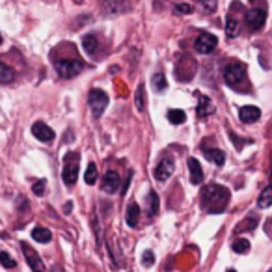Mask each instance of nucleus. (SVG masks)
Here are the masks:
<instances>
[{"label":"nucleus","mask_w":272,"mask_h":272,"mask_svg":"<svg viewBox=\"0 0 272 272\" xmlns=\"http://www.w3.org/2000/svg\"><path fill=\"white\" fill-rule=\"evenodd\" d=\"M229 203V190L222 185H207L201 190V207L209 215H220Z\"/></svg>","instance_id":"obj_1"},{"label":"nucleus","mask_w":272,"mask_h":272,"mask_svg":"<svg viewBox=\"0 0 272 272\" xmlns=\"http://www.w3.org/2000/svg\"><path fill=\"white\" fill-rule=\"evenodd\" d=\"M54 69H56V73L62 79H73V77H77L79 73H82L84 64H82L80 60L62 58V60H58L56 64H54Z\"/></svg>","instance_id":"obj_2"},{"label":"nucleus","mask_w":272,"mask_h":272,"mask_svg":"<svg viewBox=\"0 0 272 272\" xmlns=\"http://www.w3.org/2000/svg\"><path fill=\"white\" fill-rule=\"evenodd\" d=\"M79 155L77 153H67L65 157V166L62 172V179L67 186H73L79 179Z\"/></svg>","instance_id":"obj_3"},{"label":"nucleus","mask_w":272,"mask_h":272,"mask_svg":"<svg viewBox=\"0 0 272 272\" xmlns=\"http://www.w3.org/2000/svg\"><path fill=\"white\" fill-rule=\"evenodd\" d=\"M88 105H90L92 114L95 118H99V116H103L105 108L108 107V95L103 90H99V88H93L90 95H88Z\"/></svg>","instance_id":"obj_4"},{"label":"nucleus","mask_w":272,"mask_h":272,"mask_svg":"<svg viewBox=\"0 0 272 272\" xmlns=\"http://www.w3.org/2000/svg\"><path fill=\"white\" fill-rule=\"evenodd\" d=\"M246 79V67L243 64H229L224 69V80L231 88H239V84Z\"/></svg>","instance_id":"obj_5"},{"label":"nucleus","mask_w":272,"mask_h":272,"mask_svg":"<svg viewBox=\"0 0 272 272\" xmlns=\"http://www.w3.org/2000/svg\"><path fill=\"white\" fill-rule=\"evenodd\" d=\"M21 250H22V256L26 259V263L28 267L32 269L34 272H45V263L41 256L37 254L32 246H28V243H21Z\"/></svg>","instance_id":"obj_6"},{"label":"nucleus","mask_w":272,"mask_h":272,"mask_svg":"<svg viewBox=\"0 0 272 272\" xmlns=\"http://www.w3.org/2000/svg\"><path fill=\"white\" fill-rule=\"evenodd\" d=\"M216 45H218V39L216 36L213 34H200L198 39H196V43H194V49L198 50L200 54H209V52H213L216 49Z\"/></svg>","instance_id":"obj_7"},{"label":"nucleus","mask_w":272,"mask_h":272,"mask_svg":"<svg viewBox=\"0 0 272 272\" xmlns=\"http://www.w3.org/2000/svg\"><path fill=\"white\" fill-rule=\"evenodd\" d=\"M173 170H175V166H173V160L170 157H164L157 164V168H155L153 175H155V179H157V181L164 183V181L170 179V175L173 173Z\"/></svg>","instance_id":"obj_8"},{"label":"nucleus","mask_w":272,"mask_h":272,"mask_svg":"<svg viewBox=\"0 0 272 272\" xmlns=\"http://www.w3.org/2000/svg\"><path fill=\"white\" fill-rule=\"evenodd\" d=\"M244 21H246V24H248L250 30H261L267 21L265 9H250V11L246 13V17H244Z\"/></svg>","instance_id":"obj_9"},{"label":"nucleus","mask_w":272,"mask_h":272,"mask_svg":"<svg viewBox=\"0 0 272 272\" xmlns=\"http://www.w3.org/2000/svg\"><path fill=\"white\" fill-rule=\"evenodd\" d=\"M32 135L36 136L39 142H45V143H50L52 140H54V136H56V133L50 129L49 125H45V123L37 122L32 125Z\"/></svg>","instance_id":"obj_10"},{"label":"nucleus","mask_w":272,"mask_h":272,"mask_svg":"<svg viewBox=\"0 0 272 272\" xmlns=\"http://www.w3.org/2000/svg\"><path fill=\"white\" fill-rule=\"evenodd\" d=\"M118 188H120V175L110 170V172H107L105 177H103V190L107 194H114L118 192Z\"/></svg>","instance_id":"obj_11"},{"label":"nucleus","mask_w":272,"mask_h":272,"mask_svg":"<svg viewBox=\"0 0 272 272\" xmlns=\"http://www.w3.org/2000/svg\"><path fill=\"white\" fill-rule=\"evenodd\" d=\"M188 170H190V183L192 185H201L203 183V170H201V164L198 162V158H188Z\"/></svg>","instance_id":"obj_12"},{"label":"nucleus","mask_w":272,"mask_h":272,"mask_svg":"<svg viewBox=\"0 0 272 272\" xmlns=\"http://www.w3.org/2000/svg\"><path fill=\"white\" fill-rule=\"evenodd\" d=\"M259 116H261V110H259L258 107H243L239 110V118H241V122L243 123L258 122Z\"/></svg>","instance_id":"obj_13"},{"label":"nucleus","mask_w":272,"mask_h":272,"mask_svg":"<svg viewBox=\"0 0 272 272\" xmlns=\"http://www.w3.org/2000/svg\"><path fill=\"white\" fill-rule=\"evenodd\" d=\"M138 220H140V207H138V203H129L127 205V213H125V222L129 228H136L138 226Z\"/></svg>","instance_id":"obj_14"},{"label":"nucleus","mask_w":272,"mask_h":272,"mask_svg":"<svg viewBox=\"0 0 272 272\" xmlns=\"http://www.w3.org/2000/svg\"><path fill=\"white\" fill-rule=\"evenodd\" d=\"M32 239L37 241V243H50V239H52V233H50V229L47 228H41V226H37V228L32 229Z\"/></svg>","instance_id":"obj_15"},{"label":"nucleus","mask_w":272,"mask_h":272,"mask_svg":"<svg viewBox=\"0 0 272 272\" xmlns=\"http://www.w3.org/2000/svg\"><path fill=\"white\" fill-rule=\"evenodd\" d=\"M198 97H200L198 116H200V118H205V116L213 114V103H211V99H209L207 95H200V93H198Z\"/></svg>","instance_id":"obj_16"},{"label":"nucleus","mask_w":272,"mask_h":272,"mask_svg":"<svg viewBox=\"0 0 272 272\" xmlns=\"http://www.w3.org/2000/svg\"><path fill=\"white\" fill-rule=\"evenodd\" d=\"M205 157L216 166H222L226 162V153L222 149H205Z\"/></svg>","instance_id":"obj_17"},{"label":"nucleus","mask_w":272,"mask_h":272,"mask_svg":"<svg viewBox=\"0 0 272 272\" xmlns=\"http://www.w3.org/2000/svg\"><path fill=\"white\" fill-rule=\"evenodd\" d=\"M168 122L173 123V125H181V123L186 122V114L183 112V110L172 108V110H168Z\"/></svg>","instance_id":"obj_18"},{"label":"nucleus","mask_w":272,"mask_h":272,"mask_svg":"<svg viewBox=\"0 0 272 272\" xmlns=\"http://www.w3.org/2000/svg\"><path fill=\"white\" fill-rule=\"evenodd\" d=\"M258 205L261 209H267L272 205V185L267 186L265 190L261 192V196H259V200H258Z\"/></svg>","instance_id":"obj_19"},{"label":"nucleus","mask_w":272,"mask_h":272,"mask_svg":"<svg viewBox=\"0 0 272 272\" xmlns=\"http://www.w3.org/2000/svg\"><path fill=\"white\" fill-rule=\"evenodd\" d=\"M13 79H15L13 69H9L6 64L0 62V84H9Z\"/></svg>","instance_id":"obj_20"},{"label":"nucleus","mask_w":272,"mask_h":272,"mask_svg":"<svg viewBox=\"0 0 272 272\" xmlns=\"http://www.w3.org/2000/svg\"><path fill=\"white\" fill-rule=\"evenodd\" d=\"M82 47H84V50H86L88 54H95V50L99 47V41H97V37L90 34V36H86L82 39Z\"/></svg>","instance_id":"obj_21"},{"label":"nucleus","mask_w":272,"mask_h":272,"mask_svg":"<svg viewBox=\"0 0 272 272\" xmlns=\"http://www.w3.org/2000/svg\"><path fill=\"white\" fill-rule=\"evenodd\" d=\"M143 90H145V86H143V84H138V88H136V93H135L136 110H140V112H143V110H145V103H143L145 95H143Z\"/></svg>","instance_id":"obj_22"},{"label":"nucleus","mask_w":272,"mask_h":272,"mask_svg":"<svg viewBox=\"0 0 272 272\" xmlns=\"http://www.w3.org/2000/svg\"><path fill=\"white\" fill-rule=\"evenodd\" d=\"M153 88H155V92H164L166 88H168L166 77L162 75V73H157V75H153Z\"/></svg>","instance_id":"obj_23"},{"label":"nucleus","mask_w":272,"mask_h":272,"mask_svg":"<svg viewBox=\"0 0 272 272\" xmlns=\"http://www.w3.org/2000/svg\"><path fill=\"white\" fill-rule=\"evenodd\" d=\"M84 181H86V185H95L97 183V166L90 162L88 164V170H86V175H84Z\"/></svg>","instance_id":"obj_24"},{"label":"nucleus","mask_w":272,"mask_h":272,"mask_svg":"<svg viewBox=\"0 0 272 272\" xmlns=\"http://www.w3.org/2000/svg\"><path fill=\"white\" fill-rule=\"evenodd\" d=\"M231 248L235 254H246V252H250V243L246 239H237L235 243L231 244Z\"/></svg>","instance_id":"obj_25"},{"label":"nucleus","mask_w":272,"mask_h":272,"mask_svg":"<svg viewBox=\"0 0 272 272\" xmlns=\"http://www.w3.org/2000/svg\"><path fill=\"white\" fill-rule=\"evenodd\" d=\"M0 265L4 267V269H15V259H11V256L7 254V252H0Z\"/></svg>","instance_id":"obj_26"},{"label":"nucleus","mask_w":272,"mask_h":272,"mask_svg":"<svg viewBox=\"0 0 272 272\" xmlns=\"http://www.w3.org/2000/svg\"><path fill=\"white\" fill-rule=\"evenodd\" d=\"M158 213V196L155 190H151L149 192V215L155 216Z\"/></svg>","instance_id":"obj_27"},{"label":"nucleus","mask_w":272,"mask_h":272,"mask_svg":"<svg viewBox=\"0 0 272 272\" xmlns=\"http://www.w3.org/2000/svg\"><path fill=\"white\" fill-rule=\"evenodd\" d=\"M237 32H239V22L229 17L228 22H226V34H228V37H235Z\"/></svg>","instance_id":"obj_28"},{"label":"nucleus","mask_w":272,"mask_h":272,"mask_svg":"<svg viewBox=\"0 0 272 272\" xmlns=\"http://www.w3.org/2000/svg\"><path fill=\"white\" fill-rule=\"evenodd\" d=\"M256 224H258V220H256V218H248V220H244L243 224H239L235 231H250V229L256 228Z\"/></svg>","instance_id":"obj_29"},{"label":"nucleus","mask_w":272,"mask_h":272,"mask_svg":"<svg viewBox=\"0 0 272 272\" xmlns=\"http://www.w3.org/2000/svg\"><path fill=\"white\" fill-rule=\"evenodd\" d=\"M45 190H47V181H36L34 186H32V192L36 196H43Z\"/></svg>","instance_id":"obj_30"},{"label":"nucleus","mask_w":272,"mask_h":272,"mask_svg":"<svg viewBox=\"0 0 272 272\" xmlns=\"http://www.w3.org/2000/svg\"><path fill=\"white\" fill-rule=\"evenodd\" d=\"M142 265L143 267H147V269H149V267H153L155 265V254H153V252H145V254H143V259H142Z\"/></svg>","instance_id":"obj_31"},{"label":"nucleus","mask_w":272,"mask_h":272,"mask_svg":"<svg viewBox=\"0 0 272 272\" xmlns=\"http://www.w3.org/2000/svg\"><path fill=\"white\" fill-rule=\"evenodd\" d=\"M192 11H194V7L190 6V4H177V6H175V13L188 15V13H192Z\"/></svg>","instance_id":"obj_32"},{"label":"nucleus","mask_w":272,"mask_h":272,"mask_svg":"<svg viewBox=\"0 0 272 272\" xmlns=\"http://www.w3.org/2000/svg\"><path fill=\"white\" fill-rule=\"evenodd\" d=\"M201 6L205 7L207 11H215V9H216V0H201Z\"/></svg>","instance_id":"obj_33"},{"label":"nucleus","mask_w":272,"mask_h":272,"mask_svg":"<svg viewBox=\"0 0 272 272\" xmlns=\"http://www.w3.org/2000/svg\"><path fill=\"white\" fill-rule=\"evenodd\" d=\"M129 183H131V173L127 175V179H125V183H123V188H122V194L127 192V188H129Z\"/></svg>","instance_id":"obj_34"},{"label":"nucleus","mask_w":272,"mask_h":272,"mask_svg":"<svg viewBox=\"0 0 272 272\" xmlns=\"http://www.w3.org/2000/svg\"><path fill=\"white\" fill-rule=\"evenodd\" d=\"M0 43H2V36H0Z\"/></svg>","instance_id":"obj_35"},{"label":"nucleus","mask_w":272,"mask_h":272,"mask_svg":"<svg viewBox=\"0 0 272 272\" xmlns=\"http://www.w3.org/2000/svg\"><path fill=\"white\" fill-rule=\"evenodd\" d=\"M52 272H58V271H56V269H54V271H52Z\"/></svg>","instance_id":"obj_36"},{"label":"nucleus","mask_w":272,"mask_h":272,"mask_svg":"<svg viewBox=\"0 0 272 272\" xmlns=\"http://www.w3.org/2000/svg\"><path fill=\"white\" fill-rule=\"evenodd\" d=\"M228 272H235V271H228Z\"/></svg>","instance_id":"obj_37"}]
</instances>
